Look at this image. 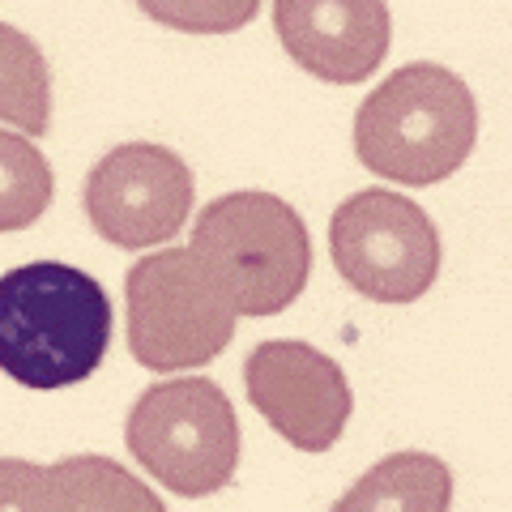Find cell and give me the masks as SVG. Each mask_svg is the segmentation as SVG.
<instances>
[{
	"label": "cell",
	"mask_w": 512,
	"mask_h": 512,
	"mask_svg": "<svg viewBox=\"0 0 512 512\" xmlns=\"http://www.w3.org/2000/svg\"><path fill=\"white\" fill-rule=\"evenodd\" d=\"M111 346L103 282L64 261H30L0 274V376L56 393L99 372Z\"/></svg>",
	"instance_id": "6da1fadb"
},
{
	"label": "cell",
	"mask_w": 512,
	"mask_h": 512,
	"mask_svg": "<svg viewBox=\"0 0 512 512\" xmlns=\"http://www.w3.org/2000/svg\"><path fill=\"white\" fill-rule=\"evenodd\" d=\"M244 389L252 410H261V419L299 453H329L355 410L342 367L295 338L256 346L244 363Z\"/></svg>",
	"instance_id": "ba28073f"
},
{
	"label": "cell",
	"mask_w": 512,
	"mask_h": 512,
	"mask_svg": "<svg viewBox=\"0 0 512 512\" xmlns=\"http://www.w3.org/2000/svg\"><path fill=\"white\" fill-rule=\"evenodd\" d=\"M192 171L171 146L158 141H124L107 150L86 175V218L116 248H158L180 235L188 222Z\"/></svg>",
	"instance_id": "52a82bcc"
},
{
	"label": "cell",
	"mask_w": 512,
	"mask_h": 512,
	"mask_svg": "<svg viewBox=\"0 0 512 512\" xmlns=\"http://www.w3.org/2000/svg\"><path fill=\"white\" fill-rule=\"evenodd\" d=\"M188 252L231 299L235 316H278L312 278V239L295 205L244 188L210 201L192 227Z\"/></svg>",
	"instance_id": "3957f363"
},
{
	"label": "cell",
	"mask_w": 512,
	"mask_h": 512,
	"mask_svg": "<svg viewBox=\"0 0 512 512\" xmlns=\"http://www.w3.org/2000/svg\"><path fill=\"white\" fill-rule=\"evenodd\" d=\"M124 444L171 495L205 500L239 470V414L205 376L158 380L128 410Z\"/></svg>",
	"instance_id": "277c9868"
},
{
	"label": "cell",
	"mask_w": 512,
	"mask_h": 512,
	"mask_svg": "<svg viewBox=\"0 0 512 512\" xmlns=\"http://www.w3.org/2000/svg\"><path fill=\"white\" fill-rule=\"evenodd\" d=\"M47 470H52L60 512H167V504L137 474H128L111 457L77 453L52 461Z\"/></svg>",
	"instance_id": "8fae6325"
},
{
	"label": "cell",
	"mask_w": 512,
	"mask_h": 512,
	"mask_svg": "<svg viewBox=\"0 0 512 512\" xmlns=\"http://www.w3.org/2000/svg\"><path fill=\"white\" fill-rule=\"evenodd\" d=\"M137 9L180 35H235L261 13V0H137Z\"/></svg>",
	"instance_id": "5bb4252c"
},
{
	"label": "cell",
	"mask_w": 512,
	"mask_h": 512,
	"mask_svg": "<svg viewBox=\"0 0 512 512\" xmlns=\"http://www.w3.org/2000/svg\"><path fill=\"white\" fill-rule=\"evenodd\" d=\"M0 124L43 137L52 124V73L39 43L18 26L0 22Z\"/></svg>",
	"instance_id": "7c38bea8"
},
{
	"label": "cell",
	"mask_w": 512,
	"mask_h": 512,
	"mask_svg": "<svg viewBox=\"0 0 512 512\" xmlns=\"http://www.w3.org/2000/svg\"><path fill=\"white\" fill-rule=\"evenodd\" d=\"M128 355L150 372H192L231 346L239 316L188 248L150 252L124 278Z\"/></svg>",
	"instance_id": "5b68a950"
},
{
	"label": "cell",
	"mask_w": 512,
	"mask_h": 512,
	"mask_svg": "<svg viewBox=\"0 0 512 512\" xmlns=\"http://www.w3.org/2000/svg\"><path fill=\"white\" fill-rule=\"evenodd\" d=\"M52 192L56 180L43 150L30 137L0 128V235L35 227L52 205Z\"/></svg>",
	"instance_id": "4fadbf2b"
},
{
	"label": "cell",
	"mask_w": 512,
	"mask_h": 512,
	"mask_svg": "<svg viewBox=\"0 0 512 512\" xmlns=\"http://www.w3.org/2000/svg\"><path fill=\"white\" fill-rule=\"evenodd\" d=\"M274 30L303 73L359 86L389 56L393 18L384 0H274Z\"/></svg>",
	"instance_id": "9c48e42d"
},
{
	"label": "cell",
	"mask_w": 512,
	"mask_h": 512,
	"mask_svg": "<svg viewBox=\"0 0 512 512\" xmlns=\"http://www.w3.org/2000/svg\"><path fill=\"white\" fill-rule=\"evenodd\" d=\"M329 256L350 291L372 303H414L440 278V231L402 192L363 188L329 218Z\"/></svg>",
	"instance_id": "8992f818"
},
{
	"label": "cell",
	"mask_w": 512,
	"mask_h": 512,
	"mask_svg": "<svg viewBox=\"0 0 512 512\" xmlns=\"http://www.w3.org/2000/svg\"><path fill=\"white\" fill-rule=\"evenodd\" d=\"M453 470L436 453H389L329 512H448Z\"/></svg>",
	"instance_id": "30bf717a"
},
{
	"label": "cell",
	"mask_w": 512,
	"mask_h": 512,
	"mask_svg": "<svg viewBox=\"0 0 512 512\" xmlns=\"http://www.w3.org/2000/svg\"><path fill=\"white\" fill-rule=\"evenodd\" d=\"M478 141L474 90L453 69L414 60L389 73L355 111V154L380 180L427 188L448 180Z\"/></svg>",
	"instance_id": "7a4b0ae2"
},
{
	"label": "cell",
	"mask_w": 512,
	"mask_h": 512,
	"mask_svg": "<svg viewBox=\"0 0 512 512\" xmlns=\"http://www.w3.org/2000/svg\"><path fill=\"white\" fill-rule=\"evenodd\" d=\"M0 512H60L52 470L26 457H0Z\"/></svg>",
	"instance_id": "9a60e30c"
}]
</instances>
